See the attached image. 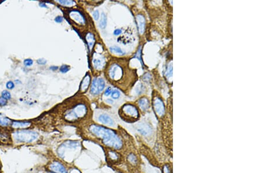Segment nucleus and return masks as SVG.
<instances>
[{"instance_id": "1", "label": "nucleus", "mask_w": 262, "mask_h": 173, "mask_svg": "<svg viewBox=\"0 0 262 173\" xmlns=\"http://www.w3.org/2000/svg\"><path fill=\"white\" fill-rule=\"evenodd\" d=\"M90 139L96 141L104 149L120 151L124 149L125 142L115 131L105 127L93 124L88 129Z\"/></svg>"}, {"instance_id": "2", "label": "nucleus", "mask_w": 262, "mask_h": 173, "mask_svg": "<svg viewBox=\"0 0 262 173\" xmlns=\"http://www.w3.org/2000/svg\"><path fill=\"white\" fill-rule=\"evenodd\" d=\"M81 149V143L79 141H67L60 146L57 153L62 159L72 160Z\"/></svg>"}, {"instance_id": "3", "label": "nucleus", "mask_w": 262, "mask_h": 173, "mask_svg": "<svg viewBox=\"0 0 262 173\" xmlns=\"http://www.w3.org/2000/svg\"><path fill=\"white\" fill-rule=\"evenodd\" d=\"M88 108L86 105L80 103L75 105L72 109H70L65 114L64 118L66 121L74 122L79 121L87 115Z\"/></svg>"}, {"instance_id": "4", "label": "nucleus", "mask_w": 262, "mask_h": 173, "mask_svg": "<svg viewBox=\"0 0 262 173\" xmlns=\"http://www.w3.org/2000/svg\"><path fill=\"white\" fill-rule=\"evenodd\" d=\"M121 118L128 122H134L139 118V113L137 108L132 105L127 104L122 107L120 110Z\"/></svg>"}, {"instance_id": "5", "label": "nucleus", "mask_w": 262, "mask_h": 173, "mask_svg": "<svg viewBox=\"0 0 262 173\" xmlns=\"http://www.w3.org/2000/svg\"><path fill=\"white\" fill-rule=\"evenodd\" d=\"M38 133L30 130H20L13 133L14 139L18 142L31 143L39 138Z\"/></svg>"}, {"instance_id": "6", "label": "nucleus", "mask_w": 262, "mask_h": 173, "mask_svg": "<svg viewBox=\"0 0 262 173\" xmlns=\"http://www.w3.org/2000/svg\"><path fill=\"white\" fill-rule=\"evenodd\" d=\"M136 129L138 132L146 139H150L153 135V129L149 124L142 122L139 123L136 126Z\"/></svg>"}, {"instance_id": "7", "label": "nucleus", "mask_w": 262, "mask_h": 173, "mask_svg": "<svg viewBox=\"0 0 262 173\" xmlns=\"http://www.w3.org/2000/svg\"><path fill=\"white\" fill-rule=\"evenodd\" d=\"M108 75L110 78L113 81H119L123 75V70L120 65L114 64L110 66Z\"/></svg>"}, {"instance_id": "8", "label": "nucleus", "mask_w": 262, "mask_h": 173, "mask_svg": "<svg viewBox=\"0 0 262 173\" xmlns=\"http://www.w3.org/2000/svg\"><path fill=\"white\" fill-rule=\"evenodd\" d=\"M105 87V82L101 78H96L94 79L90 89L92 94L97 95L103 90Z\"/></svg>"}, {"instance_id": "9", "label": "nucleus", "mask_w": 262, "mask_h": 173, "mask_svg": "<svg viewBox=\"0 0 262 173\" xmlns=\"http://www.w3.org/2000/svg\"><path fill=\"white\" fill-rule=\"evenodd\" d=\"M153 109L157 117H162L164 116L165 113V107L161 99L157 97L154 99Z\"/></svg>"}, {"instance_id": "10", "label": "nucleus", "mask_w": 262, "mask_h": 173, "mask_svg": "<svg viewBox=\"0 0 262 173\" xmlns=\"http://www.w3.org/2000/svg\"><path fill=\"white\" fill-rule=\"evenodd\" d=\"M105 150H106L107 160L109 163L111 164H117L121 161V154L118 151L109 149H105Z\"/></svg>"}, {"instance_id": "11", "label": "nucleus", "mask_w": 262, "mask_h": 173, "mask_svg": "<svg viewBox=\"0 0 262 173\" xmlns=\"http://www.w3.org/2000/svg\"><path fill=\"white\" fill-rule=\"evenodd\" d=\"M49 170L54 173H69L64 165L60 161L52 162L49 165Z\"/></svg>"}, {"instance_id": "12", "label": "nucleus", "mask_w": 262, "mask_h": 173, "mask_svg": "<svg viewBox=\"0 0 262 173\" xmlns=\"http://www.w3.org/2000/svg\"><path fill=\"white\" fill-rule=\"evenodd\" d=\"M69 16L72 19V20L75 21V22H76L78 24L84 25L86 23L84 16L78 11L74 10L71 11L69 13Z\"/></svg>"}, {"instance_id": "13", "label": "nucleus", "mask_w": 262, "mask_h": 173, "mask_svg": "<svg viewBox=\"0 0 262 173\" xmlns=\"http://www.w3.org/2000/svg\"><path fill=\"white\" fill-rule=\"evenodd\" d=\"M98 120L105 126L110 127H114L115 126V122L113 118L106 114H102L99 116Z\"/></svg>"}, {"instance_id": "14", "label": "nucleus", "mask_w": 262, "mask_h": 173, "mask_svg": "<svg viewBox=\"0 0 262 173\" xmlns=\"http://www.w3.org/2000/svg\"><path fill=\"white\" fill-rule=\"evenodd\" d=\"M136 20L137 23V28L139 33L140 34H143L145 29V19L142 15H137L136 16Z\"/></svg>"}, {"instance_id": "15", "label": "nucleus", "mask_w": 262, "mask_h": 173, "mask_svg": "<svg viewBox=\"0 0 262 173\" xmlns=\"http://www.w3.org/2000/svg\"><path fill=\"white\" fill-rule=\"evenodd\" d=\"M126 161L131 166L136 167L139 163L137 155L133 152H130L126 156Z\"/></svg>"}, {"instance_id": "16", "label": "nucleus", "mask_w": 262, "mask_h": 173, "mask_svg": "<svg viewBox=\"0 0 262 173\" xmlns=\"http://www.w3.org/2000/svg\"><path fill=\"white\" fill-rule=\"evenodd\" d=\"M90 77L89 74H87L81 83V87H80L81 92H85L88 90L90 85Z\"/></svg>"}, {"instance_id": "17", "label": "nucleus", "mask_w": 262, "mask_h": 173, "mask_svg": "<svg viewBox=\"0 0 262 173\" xmlns=\"http://www.w3.org/2000/svg\"><path fill=\"white\" fill-rule=\"evenodd\" d=\"M93 64L97 69H101L104 67L105 65V60L103 57H95L93 60Z\"/></svg>"}, {"instance_id": "18", "label": "nucleus", "mask_w": 262, "mask_h": 173, "mask_svg": "<svg viewBox=\"0 0 262 173\" xmlns=\"http://www.w3.org/2000/svg\"><path fill=\"white\" fill-rule=\"evenodd\" d=\"M86 41H87L90 51H92L95 43V39L93 34L91 33H88L86 36Z\"/></svg>"}, {"instance_id": "19", "label": "nucleus", "mask_w": 262, "mask_h": 173, "mask_svg": "<svg viewBox=\"0 0 262 173\" xmlns=\"http://www.w3.org/2000/svg\"><path fill=\"white\" fill-rule=\"evenodd\" d=\"M139 107L143 111H146L149 108V102L146 98H142L138 102Z\"/></svg>"}, {"instance_id": "20", "label": "nucleus", "mask_w": 262, "mask_h": 173, "mask_svg": "<svg viewBox=\"0 0 262 173\" xmlns=\"http://www.w3.org/2000/svg\"><path fill=\"white\" fill-rule=\"evenodd\" d=\"M31 125L29 122H18L15 121L12 123V127L14 128H25Z\"/></svg>"}, {"instance_id": "21", "label": "nucleus", "mask_w": 262, "mask_h": 173, "mask_svg": "<svg viewBox=\"0 0 262 173\" xmlns=\"http://www.w3.org/2000/svg\"><path fill=\"white\" fill-rule=\"evenodd\" d=\"M162 173H173V165L171 163H165L163 165Z\"/></svg>"}, {"instance_id": "22", "label": "nucleus", "mask_w": 262, "mask_h": 173, "mask_svg": "<svg viewBox=\"0 0 262 173\" xmlns=\"http://www.w3.org/2000/svg\"><path fill=\"white\" fill-rule=\"evenodd\" d=\"M107 26V16L105 14L104 12H103L101 14V18H100V24H99V26L101 29L105 28Z\"/></svg>"}, {"instance_id": "23", "label": "nucleus", "mask_w": 262, "mask_h": 173, "mask_svg": "<svg viewBox=\"0 0 262 173\" xmlns=\"http://www.w3.org/2000/svg\"><path fill=\"white\" fill-rule=\"evenodd\" d=\"M10 123H11V120L9 119L0 114V125L1 126L7 127L9 125Z\"/></svg>"}, {"instance_id": "24", "label": "nucleus", "mask_w": 262, "mask_h": 173, "mask_svg": "<svg viewBox=\"0 0 262 173\" xmlns=\"http://www.w3.org/2000/svg\"><path fill=\"white\" fill-rule=\"evenodd\" d=\"M110 50L111 52L115 53L117 54H119V55H124L125 54V52L122 51V50L121 48L118 47H116V46H114V47H110Z\"/></svg>"}, {"instance_id": "25", "label": "nucleus", "mask_w": 262, "mask_h": 173, "mask_svg": "<svg viewBox=\"0 0 262 173\" xmlns=\"http://www.w3.org/2000/svg\"><path fill=\"white\" fill-rule=\"evenodd\" d=\"M172 73H173V68H172V63L170 62L168 66L167 67V70L165 71V76L167 78H170L172 77Z\"/></svg>"}, {"instance_id": "26", "label": "nucleus", "mask_w": 262, "mask_h": 173, "mask_svg": "<svg viewBox=\"0 0 262 173\" xmlns=\"http://www.w3.org/2000/svg\"><path fill=\"white\" fill-rule=\"evenodd\" d=\"M58 3L64 5V6H73L74 4H75V1H64V0H61V1H58Z\"/></svg>"}, {"instance_id": "27", "label": "nucleus", "mask_w": 262, "mask_h": 173, "mask_svg": "<svg viewBox=\"0 0 262 173\" xmlns=\"http://www.w3.org/2000/svg\"><path fill=\"white\" fill-rule=\"evenodd\" d=\"M121 96V93L118 90H114L111 92V97L114 99H118Z\"/></svg>"}, {"instance_id": "28", "label": "nucleus", "mask_w": 262, "mask_h": 173, "mask_svg": "<svg viewBox=\"0 0 262 173\" xmlns=\"http://www.w3.org/2000/svg\"><path fill=\"white\" fill-rule=\"evenodd\" d=\"M2 97L7 100L11 98V93L7 90H4L2 92Z\"/></svg>"}, {"instance_id": "29", "label": "nucleus", "mask_w": 262, "mask_h": 173, "mask_svg": "<svg viewBox=\"0 0 262 173\" xmlns=\"http://www.w3.org/2000/svg\"><path fill=\"white\" fill-rule=\"evenodd\" d=\"M69 69H70V68L68 65H62L61 67L60 71L62 73H67L69 70Z\"/></svg>"}, {"instance_id": "30", "label": "nucleus", "mask_w": 262, "mask_h": 173, "mask_svg": "<svg viewBox=\"0 0 262 173\" xmlns=\"http://www.w3.org/2000/svg\"><path fill=\"white\" fill-rule=\"evenodd\" d=\"M141 50H142V48L141 47H140V48H139V50H138V51H137V52L136 53V54L135 55V57H135V58H138L139 60L141 61L142 63L143 64V62H142V60L141 58Z\"/></svg>"}, {"instance_id": "31", "label": "nucleus", "mask_w": 262, "mask_h": 173, "mask_svg": "<svg viewBox=\"0 0 262 173\" xmlns=\"http://www.w3.org/2000/svg\"><path fill=\"white\" fill-rule=\"evenodd\" d=\"M33 64V61L31 59H26L24 61V64L26 67H30Z\"/></svg>"}, {"instance_id": "32", "label": "nucleus", "mask_w": 262, "mask_h": 173, "mask_svg": "<svg viewBox=\"0 0 262 173\" xmlns=\"http://www.w3.org/2000/svg\"><path fill=\"white\" fill-rule=\"evenodd\" d=\"M6 86L8 89H12L14 88L15 85H14V84L13 83V82H12V81H8V82L7 83Z\"/></svg>"}, {"instance_id": "33", "label": "nucleus", "mask_w": 262, "mask_h": 173, "mask_svg": "<svg viewBox=\"0 0 262 173\" xmlns=\"http://www.w3.org/2000/svg\"><path fill=\"white\" fill-rule=\"evenodd\" d=\"M93 16L95 20H97L99 19V12L98 10H96L93 12Z\"/></svg>"}, {"instance_id": "34", "label": "nucleus", "mask_w": 262, "mask_h": 173, "mask_svg": "<svg viewBox=\"0 0 262 173\" xmlns=\"http://www.w3.org/2000/svg\"><path fill=\"white\" fill-rule=\"evenodd\" d=\"M7 100L5 99L3 97H0V106H4L5 105H7Z\"/></svg>"}, {"instance_id": "35", "label": "nucleus", "mask_w": 262, "mask_h": 173, "mask_svg": "<svg viewBox=\"0 0 262 173\" xmlns=\"http://www.w3.org/2000/svg\"><path fill=\"white\" fill-rule=\"evenodd\" d=\"M112 91H113V90H112V89H111V87H109L108 88H107V89H106V90H105V96H109L110 94H111Z\"/></svg>"}, {"instance_id": "36", "label": "nucleus", "mask_w": 262, "mask_h": 173, "mask_svg": "<svg viewBox=\"0 0 262 173\" xmlns=\"http://www.w3.org/2000/svg\"><path fill=\"white\" fill-rule=\"evenodd\" d=\"M37 63H38V64H39L40 65H45L47 63V61L45 60L44 58H40V59H39L37 61Z\"/></svg>"}, {"instance_id": "37", "label": "nucleus", "mask_w": 262, "mask_h": 173, "mask_svg": "<svg viewBox=\"0 0 262 173\" xmlns=\"http://www.w3.org/2000/svg\"><path fill=\"white\" fill-rule=\"evenodd\" d=\"M55 21L57 23H61L63 21V18L61 16H56L55 19Z\"/></svg>"}, {"instance_id": "38", "label": "nucleus", "mask_w": 262, "mask_h": 173, "mask_svg": "<svg viewBox=\"0 0 262 173\" xmlns=\"http://www.w3.org/2000/svg\"><path fill=\"white\" fill-rule=\"evenodd\" d=\"M150 78H151V76L150 75L149 73H146V74H145V75L143 76V79H145L144 81H149Z\"/></svg>"}, {"instance_id": "39", "label": "nucleus", "mask_w": 262, "mask_h": 173, "mask_svg": "<svg viewBox=\"0 0 262 173\" xmlns=\"http://www.w3.org/2000/svg\"><path fill=\"white\" fill-rule=\"evenodd\" d=\"M121 33H122V30H121V29H116V30H114V35L118 36V35H120Z\"/></svg>"}, {"instance_id": "40", "label": "nucleus", "mask_w": 262, "mask_h": 173, "mask_svg": "<svg viewBox=\"0 0 262 173\" xmlns=\"http://www.w3.org/2000/svg\"><path fill=\"white\" fill-rule=\"evenodd\" d=\"M50 69L52 70V71H56V69H58V67H55V66H52L51 67H50Z\"/></svg>"}]
</instances>
